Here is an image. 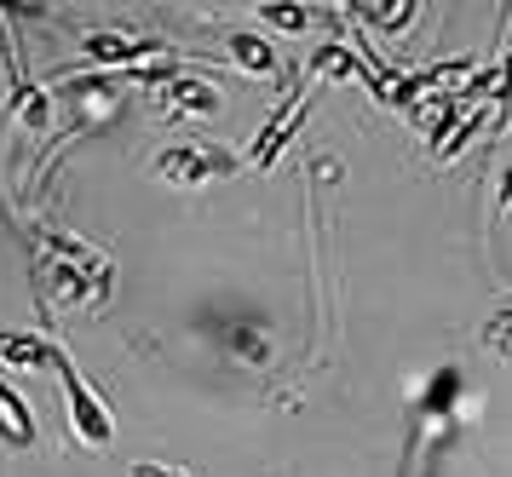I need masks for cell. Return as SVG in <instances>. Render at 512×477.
I'll return each instance as SVG.
<instances>
[{
	"mask_svg": "<svg viewBox=\"0 0 512 477\" xmlns=\"http://www.w3.org/2000/svg\"><path fill=\"white\" fill-rule=\"evenodd\" d=\"M52 368H58V386H64V414H70L75 443H81V449H110V443H116V414H110V403L81 380L70 345H58V363Z\"/></svg>",
	"mask_w": 512,
	"mask_h": 477,
	"instance_id": "cell-1",
	"label": "cell"
},
{
	"mask_svg": "<svg viewBox=\"0 0 512 477\" xmlns=\"http://www.w3.org/2000/svg\"><path fill=\"white\" fill-rule=\"evenodd\" d=\"M242 156L225 150V144H173L156 156V179L167 184H213V179H231Z\"/></svg>",
	"mask_w": 512,
	"mask_h": 477,
	"instance_id": "cell-2",
	"label": "cell"
},
{
	"mask_svg": "<svg viewBox=\"0 0 512 477\" xmlns=\"http://www.w3.org/2000/svg\"><path fill=\"white\" fill-rule=\"evenodd\" d=\"M81 58H87V64H104L110 75H127V69L173 64L179 52L167 41H150V35H87V41H81Z\"/></svg>",
	"mask_w": 512,
	"mask_h": 477,
	"instance_id": "cell-3",
	"label": "cell"
},
{
	"mask_svg": "<svg viewBox=\"0 0 512 477\" xmlns=\"http://www.w3.org/2000/svg\"><path fill=\"white\" fill-rule=\"evenodd\" d=\"M311 98H317V87H305L300 98H288V104H282V110L259 127V138L248 144V156H242V161H248V167H259V173H271V167H277V156L288 150V138L300 133V121L311 115Z\"/></svg>",
	"mask_w": 512,
	"mask_h": 477,
	"instance_id": "cell-4",
	"label": "cell"
},
{
	"mask_svg": "<svg viewBox=\"0 0 512 477\" xmlns=\"http://www.w3.org/2000/svg\"><path fill=\"white\" fill-rule=\"evenodd\" d=\"M156 92H162V104H167L173 115H196V121H202V115H219V110H225V92L213 87L208 75L196 81V75H173V69H167L162 81H156Z\"/></svg>",
	"mask_w": 512,
	"mask_h": 477,
	"instance_id": "cell-5",
	"label": "cell"
},
{
	"mask_svg": "<svg viewBox=\"0 0 512 477\" xmlns=\"http://www.w3.org/2000/svg\"><path fill=\"white\" fill-rule=\"evenodd\" d=\"M213 334L231 351V363H248V368L271 363V328H265V317H219Z\"/></svg>",
	"mask_w": 512,
	"mask_h": 477,
	"instance_id": "cell-6",
	"label": "cell"
},
{
	"mask_svg": "<svg viewBox=\"0 0 512 477\" xmlns=\"http://www.w3.org/2000/svg\"><path fill=\"white\" fill-rule=\"evenodd\" d=\"M334 75H340V81H363V87H369L374 98L386 92V75L363 64V58H357V52H351L346 41H323L317 52H311V81H334Z\"/></svg>",
	"mask_w": 512,
	"mask_h": 477,
	"instance_id": "cell-7",
	"label": "cell"
},
{
	"mask_svg": "<svg viewBox=\"0 0 512 477\" xmlns=\"http://www.w3.org/2000/svg\"><path fill=\"white\" fill-rule=\"evenodd\" d=\"M0 363H6V368H52V363H58V340L0 328Z\"/></svg>",
	"mask_w": 512,
	"mask_h": 477,
	"instance_id": "cell-8",
	"label": "cell"
},
{
	"mask_svg": "<svg viewBox=\"0 0 512 477\" xmlns=\"http://www.w3.org/2000/svg\"><path fill=\"white\" fill-rule=\"evenodd\" d=\"M225 52H231V64L248 69L254 81H271V75H277V46L265 41V35H254V29H236V35H225Z\"/></svg>",
	"mask_w": 512,
	"mask_h": 477,
	"instance_id": "cell-9",
	"label": "cell"
},
{
	"mask_svg": "<svg viewBox=\"0 0 512 477\" xmlns=\"http://www.w3.org/2000/svg\"><path fill=\"white\" fill-rule=\"evenodd\" d=\"M0 443L12 449H35V409L12 386H0Z\"/></svg>",
	"mask_w": 512,
	"mask_h": 477,
	"instance_id": "cell-10",
	"label": "cell"
},
{
	"mask_svg": "<svg viewBox=\"0 0 512 477\" xmlns=\"http://www.w3.org/2000/svg\"><path fill=\"white\" fill-rule=\"evenodd\" d=\"M415 0H392V6H369V0H351L346 6V18L357 23H369V29H380V35H397V29H409L415 23Z\"/></svg>",
	"mask_w": 512,
	"mask_h": 477,
	"instance_id": "cell-11",
	"label": "cell"
},
{
	"mask_svg": "<svg viewBox=\"0 0 512 477\" xmlns=\"http://www.w3.org/2000/svg\"><path fill=\"white\" fill-rule=\"evenodd\" d=\"M12 110H18V121H24L29 133H47L52 104H47V92H41V87H29L24 75H18V92H12Z\"/></svg>",
	"mask_w": 512,
	"mask_h": 477,
	"instance_id": "cell-12",
	"label": "cell"
},
{
	"mask_svg": "<svg viewBox=\"0 0 512 477\" xmlns=\"http://www.w3.org/2000/svg\"><path fill=\"white\" fill-rule=\"evenodd\" d=\"M455 397H461V368H438L432 374V386H426V397H420V414H449L455 409Z\"/></svg>",
	"mask_w": 512,
	"mask_h": 477,
	"instance_id": "cell-13",
	"label": "cell"
},
{
	"mask_svg": "<svg viewBox=\"0 0 512 477\" xmlns=\"http://www.w3.org/2000/svg\"><path fill=\"white\" fill-rule=\"evenodd\" d=\"M259 18L277 23V29H305V23H311V12H305V6H259Z\"/></svg>",
	"mask_w": 512,
	"mask_h": 477,
	"instance_id": "cell-14",
	"label": "cell"
},
{
	"mask_svg": "<svg viewBox=\"0 0 512 477\" xmlns=\"http://www.w3.org/2000/svg\"><path fill=\"white\" fill-rule=\"evenodd\" d=\"M127 477H190V472H179V466H162V460H139Z\"/></svg>",
	"mask_w": 512,
	"mask_h": 477,
	"instance_id": "cell-15",
	"label": "cell"
}]
</instances>
